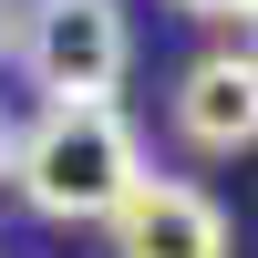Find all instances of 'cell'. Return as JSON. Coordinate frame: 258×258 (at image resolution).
<instances>
[{
	"mask_svg": "<svg viewBox=\"0 0 258 258\" xmlns=\"http://www.w3.org/2000/svg\"><path fill=\"white\" fill-rule=\"evenodd\" d=\"M11 186L52 227H103L145 186V145L124 124V103H41L31 135H11Z\"/></svg>",
	"mask_w": 258,
	"mask_h": 258,
	"instance_id": "cell-1",
	"label": "cell"
},
{
	"mask_svg": "<svg viewBox=\"0 0 258 258\" xmlns=\"http://www.w3.org/2000/svg\"><path fill=\"white\" fill-rule=\"evenodd\" d=\"M176 135L197 155H238L258 145V52H197L176 73Z\"/></svg>",
	"mask_w": 258,
	"mask_h": 258,
	"instance_id": "cell-4",
	"label": "cell"
},
{
	"mask_svg": "<svg viewBox=\"0 0 258 258\" xmlns=\"http://www.w3.org/2000/svg\"><path fill=\"white\" fill-rule=\"evenodd\" d=\"M0 165H11V114H0Z\"/></svg>",
	"mask_w": 258,
	"mask_h": 258,
	"instance_id": "cell-6",
	"label": "cell"
},
{
	"mask_svg": "<svg viewBox=\"0 0 258 258\" xmlns=\"http://www.w3.org/2000/svg\"><path fill=\"white\" fill-rule=\"evenodd\" d=\"M103 238H114V258H227V248H238V227H227V207L207 197V186L145 176L135 197L103 217Z\"/></svg>",
	"mask_w": 258,
	"mask_h": 258,
	"instance_id": "cell-3",
	"label": "cell"
},
{
	"mask_svg": "<svg viewBox=\"0 0 258 258\" xmlns=\"http://www.w3.org/2000/svg\"><path fill=\"white\" fill-rule=\"evenodd\" d=\"M248 52H258V0H248Z\"/></svg>",
	"mask_w": 258,
	"mask_h": 258,
	"instance_id": "cell-7",
	"label": "cell"
},
{
	"mask_svg": "<svg viewBox=\"0 0 258 258\" xmlns=\"http://www.w3.org/2000/svg\"><path fill=\"white\" fill-rule=\"evenodd\" d=\"M186 21H248V0H176Z\"/></svg>",
	"mask_w": 258,
	"mask_h": 258,
	"instance_id": "cell-5",
	"label": "cell"
},
{
	"mask_svg": "<svg viewBox=\"0 0 258 258\" xmlns=\"http://www.w3.org/2000/svg\"><path fill=\"white\" fill-rule=\"evenodd\" d=\"M21 62L52 103H114V83L135 73L124 0H31L21 11Z\"/></svg>",
	"mask_w": 258,
	"mask_h": 258,
	"instance_id": "cell-2",
	"label": "cell"
}]
</instances>
